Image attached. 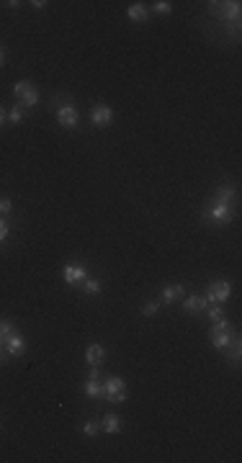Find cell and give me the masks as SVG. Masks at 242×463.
<instances>
[{"label":"cell","instance_id":"cell-1","mask_svg":"<svg viewBox=\"0 0 242 463\" xmlns=\"http://www.w3.org/2000/svg\"><path fill=\"white\" fill-rule=\"evenodd\" d=\"M103 396L108 399V402H113V404L124 402L126 399V383L121 378H108L106 386H103Z\"/></svg>","mask_w":242,"mask_h":463},{"label":"cell","instance_id":"cell-2","mask_svg":"<svg viewBox=\"0 0 242 463\" xmlns=\"http://www.w3.org/2000/svg\"><path fill=\"white\" fill-rule=\"evenodd\" d=\"M203 216H209L214 219L216 224H227V222H232V209H229V203H219V201H214L206 211H203Z\"/></svg>","mask_w":242,"mask_h":463},{"label":"cell","instance_id":"cell-3","mask_svg":"<svg viewBox=\"0 0 242 463\" xmlns=\"http://www.w3.org/2000/svg\"><path fill=\"white\" fill-rule=\"evenodd\" d=\"M229 296H232V286H229L227 280H214L209 291H206V301H214V304H222L227 301Z\"/></svg>","mask_w":242,"mask_h":463},{"label":"cell","instance_id":"cell-4","mask_svg":"<svg viewBox=\"0 0 242 463\" xmlns=\"http://www.w3.org/2000/svg\"><path fill=\"white\" fill-rule=\"evenodd\" d=\"M57 119H59V124L65 129H75L78 126V111H75L72 103H62V106L57 108Z\"/></svg>","mask_w":242,"mask_h":463},{"label":"cell","instance_id":"cell-5","mask_svg":"<svg viewBox=\"0 0 242 463\" xmlns=\"http://www.w3.org/2000/svg\"><path fill=\"white\" fill-rule=\"evenodd\" d=\"M111 119H113V113H111V108L106 106V103H98V106L91 111V121L96 126H108Z\"/></svg>","mask_w":242,"mask_h":463},{"label":"cell","instance_id":"cell-6","mask_svg":"<svg viewBox=\"0 0 242 463\" xmlns=\"http://www.w3.org/2000/svg\"><path fill=\"white\" fill-rule=\"evenodd\" d=\"M62 276H65L67 283H80V280H85L88 273H85V268H83V265H65Z\"/></svg>","mask_w":242,"mask_h":463},{"label":"cell","instance_id":"cell-7","mask_svg":"<svg viewBox=\"0 0 242 463\" xmlns=\"http://www.w3.org/2000/svg\"><path fill=\"white\" fill-rule=\"evenodd\" d=\"M85 358H88V363L91 366H100L106 360V350H103V345H91L85 350Z\"/></svg>","mask_w":242,"mask_h":463},{"label":"cell","instance_id":"cell-8","mask_svg":"<svg viewBox=\"0 0 242 463\" xmlns=\"http://www.w3.org/2000/svg\"><path fill=\"white\" fill-rule=\"evenodd\" d=\"M206 299H201V296H188V299H186V312L188 314H198V312H203V309H206Z\"/></svg>","mask_w":242,"mask_h":463},{"label":"cell","instance_id":"cell-9","mask_svg":"<svg viewBox=\"0 0 242 463\" xmlns=\"http://www.w3.org/2000/svg\"><path fill=\"white\" fill-rule=\"evenodd\" d=\"M23 347H26V342H23V337H21L18 332L13 334V337H8V342H5V350H8L10 355H21Z\"/></svg>","mask_w":242,"mask_h":463},{"label":"cell","instance_id":"cell-10","mask_svg":"<svg viewBox=\"0 0 242 463\" xmlns=\"http://www.w3.org/2000/svg\"><path fill=\"white\" fill-rule=\"evenodd\" d=\"M181 296H183V286H181V283H175V286H168V288L162 291V301L165 304H173V301L181 299Z\"/></svg>","mask_w":242,"mask_h":463},{"label":"cell","instance_id":"cell-11","mask_svg":"<svg viewBox=\"0 0 242 463\" xmlns=\"http://www.w3.org/2000/svg\"><path fill=\"white\" fill-rule=\"evenodd\" d=\"M214 10H216V13H222L227 21H237V16H240V3L235 0V3H227L224 8H214Z\"/></svg>","mask_w":242,"mask_h":463},{"label":"cell","instance_id":"cell-12","mask_svg":"<svg viewBox=\"0 0 242 463\" xmlns=\"http://www.w3.org/2000/svg\"><path fill=\"white\" fill-rule=\"evenodd\" d=\"M18 98H21V106L23 108H31V106H36V100H39V93H36V88L31 85L26 93H21Z\"/></svg>","mask_w":242,"mask_h":463},{"label":"cell","instance_id":"cell-13","mask_svg":"<svg viewBox=\"0 0 242 463\" xmlns=\"http://www.w3.org/2000/svg\"><path fill=\"white\" fill-rule=\"evenodd\" d=\"M13 334H16L13 322H8V319H3V322H0V345H5V342H8V337H13Z\"/></svg>","mask_w":242,"mask_h":463},{"label":"cell","instance_id":"cell-14","mask_svg":"<svg viewBox=\"0 0 242 463\" xmlns=\"http://www.w3.org/2000/svg\"><path fill=\"white\" fill-rule=\"evenodd\" d=\"M209 334H211V345L219 347V350H224V347L229 345V340H232V337H229V332H209Z\"/></svg>","mask_w":242,"mask_h":463},{"label":"cell","instance_id":"cell-15","mask_svg":"<svg viewBox=\"0 0 242 463\" xmlns=\"http://www.w3.org/2000/svg\"><path fill=\"white\" fill-rule=\"evenodd\" d=\"M147 16H149V10H147L142 3H134V5L129 8V18H132V21H145Z\"/></svg>","mask_w":242,"mask_h":463},{"label":"cell","instance_id":"cell-16","mask_svg":"<svg viewBox=\"0 0 242 463\" xmlns=\"http://www.w3.org/2000/svg\"><path fill=\"white\" fill-rule=\"evenodd\" d=\"M85 394L88 396H103V383H98V378H91L85 383Z\"/></svg>","mask_w":242,"mask_h":463},{"label":"cell","instance_id":"cell-17","mask_svg":"<svg viewBox=\"0 0 242 463\" xmlns=\"http://www.w3.org/2000/svg\"><path fill=\"white\" fill-rule=\"evenodd\" d=\"M235 196V188L232 185H219V190H216V201L219 203H229V198Z\"/></svg>","mask_w":242,"mask_h":463},{"label":"cell","instance_id":"cell-18","mask_svg":"<svg viewBox=\"0 0 242 463\" xmlns=\"http://www.w3.org/2000/svg\"><path fill=\"white\" fill-rule=\"evenodd\" d=\"M119 427H121V424H119V417H116V415H106V417H103V430H106V432H119Z\"/></svg>","mask_w":242,"mask_h":463},{"label":"cell","instance_id":"cell-19","mask_svg":"<svg viewBox=\"0 0 242 463\" xmlns=\"http://www.w3.org/2000/svg\"><path fill=\"white\" fill-rule=\"evenodd\" d=\"M23 116H26V113H23V106H21V103H18V106H13V108H10V113H8V119L13 121V124H21V121H23Z\"/></svg>","mask_w":242,"mask_h":463},{"label":"cell","instance_id":"cell-20","mask_svg":"<svg viewBox=\"0 0 242 463\" xmlns=\"http://www.w3.org/2000/svg\"><path fill=\"white\" fill-rule=\"evenodd\" d=\"M157 309H160L157 301H149V304L142 306V314H145V317H155V314H157Z\"/></svg>","mask_w":242,"mask_h":463},{"label":"cell","instance_id":"cell-21","mask_svg":"<svg viewBox=\"0 0 242 463\" xmlns=\"http://www.w3.org/2000/svg\"><path fill=\"white\" fill-rule=\"evenodd\" d=\"M206 314H209V317L216 322V319H222V314H224V312H222V306H219V304H214V306H209V304H206Z\"/></svg>","mask_w":242,"mask_h":463},{"label":"cell","instance_id":"cell-22","mask_svg":"<svg viewBox=\"0 0 242 463\" xmlns=\"http://www.w3.org/2000/svg\"><path fill=\"white\" fill-rule=\"evenodd\" d=\"M229 329H232V327H229L227 319H216L214 327H211V332H229Z\"/></svg>","mask_w":242,"mask_h":463},{"label":"cell","instance_id":"cell-23","mask_svg":"<svg viewBox=\"0 0 242 463\" xmlns=\"http://www.w3.org/2000/svg\"><path fill=\"white\" fill-rule=\"evenodd\" d=\"M98 430H100V424H98V422H88L85 427H83V432H85L88 437H93V435H98Z\"/></svg>","mask_w":242,"mask_h":463},{"label":"cell","instance_id":"cell-24","mask_svg":"<svg viewBox=\"0 0 242 463\" xmlns=\"http://www.w3.org/2000/svg\"><path fill=\"white\" fill-rule=\"evenodd\" d=\"M31 85H34L31 80H21V83H16V88H13V90H16V95H21V93H26V90H29Z\"/></svg>","mask_w":242,"mask_h":463},{"label":"cell","instance_id":"cell-25","mask_svg":"<svg viewBox=\"0 0 242 463\" xmlns=\"http://www.w3.org/2000/svg\"><path fill=\"white\" fill-rule=\"evenodd\" d=\"M85 291H88V293H98V291H100V283L93 280V278H91V280H85Z\"/></svg>","mask_w":242,"mask_h":463},{"label":"cell","instance_id":"cell-26","mask_svg":"<svg viewBox=\"0 0 242 463\" xmlns=\"http://www.w3.org/2000/svg\"><path fill=\"white\" fill-rule=\"evenodd\" d=\"M155 10H157V13H165V16H168V13L173 10V5H170V3H165V0H160V3H155Z\"/></svg>","mask_w":242,"mask_h":463},{"label":"cell","instance_id":"cell-27","mask_svg":"<svg viewBox=\"0 0 242 463\" xmlns=\"http://www.w3.org/2000/svg\"><path fill=\"white\" fill-rule=\"evenodd\" d=\"M8 232H10V227H8L5 222H0V242H3V239L8 237Z\"/></svg>","mask_w":242,"mask_h":463},{"label":"cell","instance_id":"cell-28","mask_svg":"<svg viewBox=\"0 0 242 463\" xmlns=\"http://www.w3.org/2000/svg\"><path fill=\"white\" fill-rule=\"evenodd\" d=\"M10 211V201L8 198H0V214H8Z\"/></svg>","mask_w":242,"mask_h":463},{"label":"cell","instance_id":"cell-29","mask_svg":"<svg viewBox=\"0 0 242 463\" xmlns=\"http://www.w3.org/2000/svg\"><path fill=\"white\" fill-rule=\"evenodd\" d=\"M31 5H34V8H36V10H42V8H44V5H47V3H44V0H34V3H31Z\"/></svg>","mask_w":242,"mask_h":463},{"label":"cell","instance_id":"cell-30","mask_svg":"<svg viewBox=\"0 0 242 463\" xmlns=\"http://www.w3.org/2000/svg\"><path fill=\"white\" fill-rule=\"evenodd\" d=\"M5 119H8V113H5L3 108H0V126H3V124H5Z\"/></svg>","mask_w":242,"mask_h":463},{"label":"cell","instance_id":"cell-31","mask_svg":"<svg viewBox=\"0 0 242 463\" xmlns=\"http://www.w3.org/2000/svg\"><path fill=\"white\" fill-rule=\"evenodd\" d=\"M0 64H3V51H0Z\"/></svg>","mask_w":242,"mask_h":463}]
</instances>
